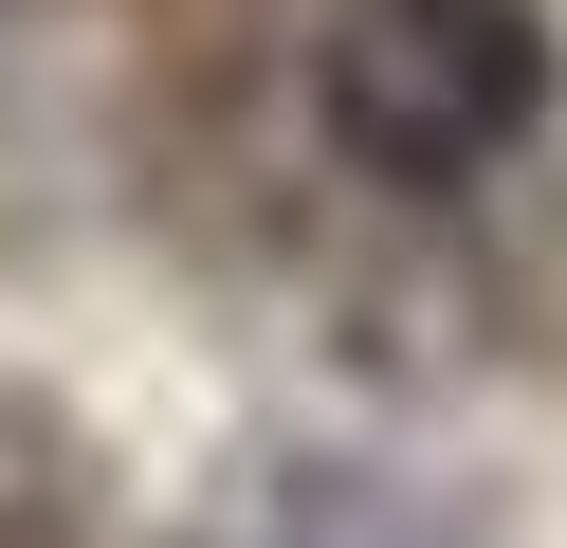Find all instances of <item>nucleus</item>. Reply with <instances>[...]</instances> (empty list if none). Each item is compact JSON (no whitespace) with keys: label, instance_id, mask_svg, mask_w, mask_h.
<instances>
[{"label":"nucleus","instance_id":"obj_1","mask_svg":"<svg viewBox=\"0 0 567 548\" xmlns=\"http://www.w3.org/2000/svg\"><path fill=\"white\" fill-rule=\"evenodd\" d=\"M311 110L367 183H494L549 128V19L530 0H348L311 37Z\"/></svg>","mask_w":567,"mask_h":548}]
</instances>
